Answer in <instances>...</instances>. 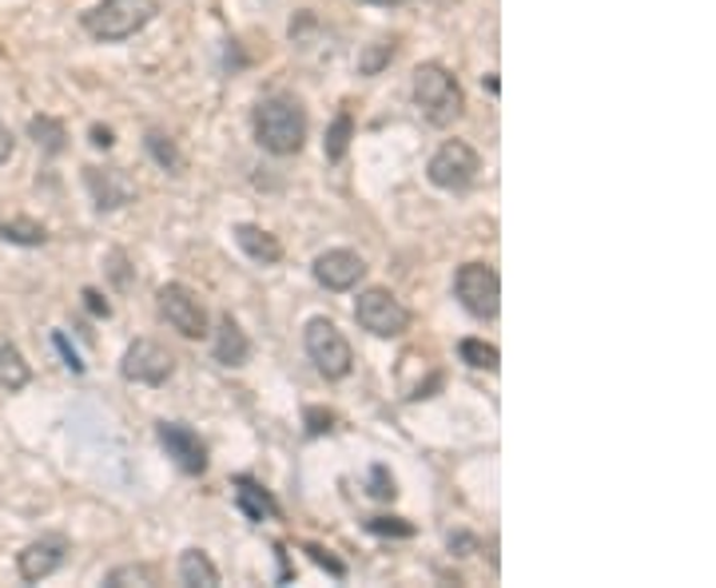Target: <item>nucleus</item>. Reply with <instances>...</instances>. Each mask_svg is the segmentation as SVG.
Wrapping results in <instances>:
<instances>
[{
	"instance_id": "nucleus-2",
	"label": "nucleus",
	"mask_w": 716,
	"mask_h": 588,
	"mask_svg": "<svg viewBox=\"0 0 716 588\" xmlns=\"http://www.w3.org/2000/svg\"><path fill=\"white\" fill-rule=\"evenodd\" d=\"M410 92H415L418 112L426 115V124L434 127H454L462 115H466V92L458 76L450 73L447 64L426 60L415 68V80H410Z\"/></svg>"
},
{
	"instance_id": "nucleus-19",
	"label": "nucleus",
	"mask_w": 716,
	"mask_h": 588,
	"mask_svg": "<svg viewBox=\"0 0 716 588\" xmlns=\"http://www.w3.org/2000/svg\"><path fill=\"white\" fill-rule=\"evenodd\" d=\"M144 152L156 159L159 171H167V176H176V179L184 176V152H179V144L164 132V127H147V132H144Z\"/></svg>"
},
{
	"instance_id": "nucleus-17",
	"label": "nucleus",
	"mask_w": 716,
	"mask_h": 588,
	"mask_svg": "<svg viewBox=\"0 0 716 588\" xmlns=\"http://www.w3.org/2000/svg\"><path fill=\"white\" fill-rule=\"evenodd\" d=\"M176 573H179V585H191V588H216L219 585V568L203 548H184V553H179Z\"/></svg>"
},
{
	"instance_id": "nucleus-34",
	"label": "nucleus",
	"mask_w": 716,
	"mask_h": 588,
	"mask_svg": "<svg viewBox=\"0 0 716 588\" xmlns=\"http://www.w3.org/2000/svg\"><path fill=\"white\" fill-rule=\"evenodd\" d=\"M12 152H16V140H12L9 124H4V120H0V164H9V159H12Z\"/></svg>"
},
{
	"instance_id": "nucleus-32",
	"label": "nucleus",
	"mask_w": 716,
	"mask_h": 588,
	"mask_svg": "<svg viewBox=\"0 0 716 588\" xmlns=\"http://www.w3.org/2000/svg\"><path fill=\"white\" fill-rule=\"evenodd\" d=\"M84 299H88V310H92L96 319H112V307H108V302L100 299V290L88 287V290H84Z\"/></svg>"
},
{
	"instance_id": "nucleus-24",
	"label": "nucleus",
	"mask_w": 716,
	"mask_h": 588,
	"mask_svg": "<svg viewBox=\"0 0 716 588\" xmlns=\"http://www.w3.org/2000/svg\"><path fill=\"white\" fill-rule=\"evenodd\" d=\"M458 358L466 362L470 370H486V374H498V366H502L498 346L486 339H462L458 342Z\"/></svg>"
},
{
	"instance_id": "nucleus-36",
	"label": "nucleus",
	"mask_w": 716,
	"mask_h": 588,
	"mask_svg": "<svg viewBox=\"0 0 716 588\" xmlns=\"http://www.w3.org/2000/svg\"><path fill=\"white\" fill-rule=\"evenodd\" d=\"M363 4H403V0H363Z\"/></svg>"
},
{
	"instance_id": "nucleus-26",
	"label": "nucleus",
	"mask_w": 716,
	"mask_h": 588,
	"mask_svg": "<svg viewBox=\"0 0 716 588\" xmlns=\"http://www.w3.org/2000/svg\"><path fill=\"white\" fill-rule=\"evenodd\" d=\"M363 525H366V533H374V537H415L418 533L406 517H366Z\"/></svg>"
},
{
	"instance_id": "nucleus-18",
	"label": "nucleus",
	"mask_w": 716,
	"mask_h": 588,
	"mask_svg": "<svg viewBox=\"0 0 716 588\" xmlns=\"http://www.w3.org/2000/svg\"><path fill=\"white\" fill-rule=\"evenodd\" d=\"M29 382H32V366L24 362L21 346L0 334V390L16 393V390H24Z\"/></svg>"
},
{
	"instance_id": "nucleus-15",
	"label": "nucleus",
	"mask_w": 716,
	"mask_h": 588,
	"mask_svg": "<svg viewBox=\"0 0 716 588\" xmlns=\"http://www.w3.org/2000/svg\"><path fill=\"white\" fill-rule=\"evenodd\" d=\"M208 334H211V354H216L219 366L239 370V366H247L251 362V339L231 314H219L216 331H208Z\"/></svg>"
},
{
	"instance_id": "nucleus-12",
	"label": "nucleus",
	"mask_w": 716,
	"mask_h": 588,
	"mask_svg": "<svg viewBox=\"0 0 716 588\" xmlns=\"http://www.w3.org/2000/svg\"><path fill=\"white\" fill-rule=\"evenodd\" d=\"M366 258L351 247H331L322 251L319 258L311 263V275L322 290H334V295H343V290H354L359 282L366 279Z\"/></svg>"
},
{
	"instance_id": "nucleus-23",
	"label": "nucleus",
	"mask_w": 716,
	"mask_h": 588,
	"mask_svg": "<svg viewBox=\"0 0 716 588\" xmlns=\"http://www.w3.org/2000/svg\"><path fill=\"white\" fill-rule=\"evenodd\" d=\"M0 238L16 243V247H44L48 243V228L36 219H0Z\"/></svg>"
},
{
	"instance_id": "nucleus-22",
	"label": "nucleus",
	"mask_w": 716,
	"mask_h": 588,
	"mask_svg": "<svg viewBox=\"0 0 716 588\" xmlns=\"http://www.w3.org/2000/svg\"><path fill=\"white\" fill-rule=\"evenodd\" d=\"M108 588H132V585H164V573L152 561H135V565H115L112 573L104 577Z\"/></svg>"
},
{
	"instance_id": "nucleus-16",
	"label": "nucleus",
	"mask_w": 716,
	"mask_h": 588,
	"mask_svg": "<svg viewBox=\"0 0 716 588\" xmlns=\"http://www.w3.org/2000/svg\"><path fill=\"white\" fill-rule=\"evenodd\" d=\"M231 235H235V247L243 251L251 263H260V267H275V263H283L279 235H271V231L260 228V223H235Z\"/></svg>"
},
{
	"instance_id": "nucleus-11",
	"label": "nucleus",
	"mask_w": 716,
	"mask_h": 588,
	"mask_svg": "<svg viewBox=\"0 0 716 588\" xmlns=\"http://www.w3.org/2000/svg\"><path fill=\"white\" fill-rule=\"evenodd\" d=\"M68 553H73V541L64 537V533H41V537L29 541V545L21 548L16 573H21L24 585H41V580H48L53 573H60Z\"/></svg>"
},
{
	"instance_id": "nucleus-14",
	"label": "nucleus",
	"mask_w": 716,
	"mask_h": 588,
	"mask_svg": "<svg viewBox=\"0 0 716 588\" xmlns=\"http://www.w3.org/2000/svg\"><path fill=\"white\" fill-rule=\"evenodd\" d=\"M231 497H235V509L247 517L251 525H263V521H279V517H283L275 493H271V489H263V481H255L251 474L231 477Z\"/></svg>"
},
{
	"instance_id": "nucleus-4",
	"label": "nucleus",
	"mask_w": 716,
	"mask_h": 588,
	"mask_svg": "<svg viewBox=\"0 0 716 588\" xmlns=\"http://www.w3.org/2000/svg\"><path fill=\"white\" fill-rule=\"evenodd\" d=\"M302 346H307V358L315 362V370L327 378V382H343L354 370V351L346 334L334 326L327 314H315L307 326H302Z\"/></svg>"
},
{
	"instance_id": "nucleus-30",
	"label": "nucleus",
	"mask_w": 716,
	"mask_h": 588,
	"mask_svg": "<svg viewBox=\"0 0 716 588\" xmlns=\"http://www.w3.org/2000/svg\"><path fill=\"white\" fill-rule=\"evenodd\" d=\"M447 545L454 557H474L477 548H482V541H477L474 533H466V529H458V533H450L447 537Z\"/></svg>"
},
{
	"instance_id": "nucleus-8",
	"label": "nucleus",
	"mask_w": 716,
	"mask_h": 588,
	"mask_svg": "<svg viewBox=\"0 0 716 588\" xmlns=\"http://www.w3.org/2000/svg\"><path fill=\"white\" fill-rule=\"evenodd\" d=\"M477 171H482V155L466 140H447L426 164V179L438 191H470L477 184Z\"/></svg>"
},
{
	"instance_id": "nucleus-28",
	"label": "nucleus",
	"mask_w": 716,
	"mask_h": 588,
	"mask_svg": "<svg viewBox=\"0 0 716 588\" xmlns=\"http://www.w3.org/2000/svg\"><path fill=\"white\" fill-rule=\"evenodd\" d=\"M302 425H307V437H322V434H334L339 418H334V410H327V406H307V410H302Z\"/></svg>"
},
{
	"instance_id": "nucleus-1",
	"label": "nucleus",
	"mask_w": 716,
	"mask_h": 588,
	"mask_svg": "<svg viewBox=\"0 0 716 588\" xmlns=\"http://www.w3.org/2000/svg\"><path fill=\"white\" fill-rule=\"evenodd\" d=\"M251 127H255V144L267 155H299L302 144H307V112L302 103L287 92L263 96L251 112Z\"/></svg>"
},
{
	"instance_id": "nucleus-25",
	"label": "nucleus",
	"mask_w": 716,
	"mask_h": 588,
	"mask_svg": "<svg viewBox=\"0 0 716 588\" xmlns=\"http://www.w3.org/2000/svg\"><path fill=\"white\" fill-rule=\"evenodd\" d=\"M395 56H398V41H395V36H390V41L366 44V52L359 56V73H363V76H378L386 64L395 60Z\"/></svg>"
},
{
	"instance_id": "nucleus-20",
	"label": "nucleus",
	"mask_w": 716,
	"mask_h": 588,
	"mask_svg": "<svg viewBox=\"0 0 716 588\" xmlns=\"http://www.w3.org/2000/svg\"><path fill=\"white\" fill-rule=\"evenodd\" d=\"M29 135H32V144L41 147L44 155H64V152H68V127H64L56 115H32Z\"/></svg>"
},
{
	"instance_id": "nucleus-3",
	"label": "nucleus",
	"mask_w": 716,
	"mask_h": 588,
	"mask_svg": "<svg viewBox=\"0 0 716 588\" xmlns=\"http://www.w3.org/2000/svg\"><path fill=\"white\" fill-rule=\"evenodd\" d=\"M159 16V0H100L80 16V29L100 44H124Z\"/></svg>"
},
{
	"instance_id": "nucleus-31",
	"label": "nucleus",
	"mask_w": 716,
	"mask_h": 588,
	"mask_svg": "<svg viewBox=\"0 0 716 588\" xmlns=\"http://www.w3.org/2000/svg\"><path fill=\"white\" fill-rule=\"evenodd\" d=\"M53 342H56V346H60L64 366H68V370H73V374H84V362L76 358V351H73V346H68V339H64V334H53Z\"/></svg>"
},
{
	"instance_id": "nucleus-29",
	"label": "nucleus",
	"mask_w": 716,
	"mask_h": 588,
	"mask_svg": "<svg viewBox=\"0 0 716 588\" xmlns=\"http://www.w3.org/2000/svg\"><path fill=\"white\" fill-rule=\"evenodd\" d=\"M302 553H307V557H311L319 568H327V573H331L334 580H343V577H346V565H343V561L331 557V553H327L322 545H311V541H307V545H302Z\"/></svg>"
},
{
	"instance_id": "nucleus-13",
	"label": "nucleus",
	"mask_w": 716,
	"mask_h": 588,
	"mask_svg": "<svg viewBox=\"0 0 716 588\" xmlns=\"http://www.w3.org/2000/svg\"><path fill=\"white\" fill-rule=\"evenodd\" d=\"M84 184L92 191L96 211H120L140 196L124 167H84Z\"/></svg>"
},
{
	"instance_id": "nucleus-10",
	"label": "nucleus",
	"mask_w": 716,
	"mask_h": 588,
	"mask_svg": "<svg viewBox=\"0 0 716 588\" xmlns=\"http://www.w3.org/2000/svg\"><path fill=\"white\" fill-rule=\"evenodd\" d=\"M156 442L164 445V454L176 462L179 474L187 477H203L208 474V442L191 430L187 422H159L156 425Z\"/></svg>"
},
{
	"instance_id": "nucleus-21",
	"label": "nucleus",
	"mask_w": 716,
	"mask_h": 588,
	"mask_svg": "<svg viewBox=\"0 0 716 588\" xmlns=\"http://www.w3.org/2000/svg\"><path fill=\"white\" fill-rule=\"evenodd\" d=\"M351 140H354V115L339 112L327 127V140H322V155H327V164H343L346 152H351Z\"/></svg>"
},
{
	"instance_id": "nucleus-35",
	"label": "nucleus",
	"mask_w": 716,
	"mask_h": 588,
	"mask_svg": "<svg viewBox=\"0 0 716 588\" xmlns=\"http://www.w3.org/2000/svg\"><path fill=\"white\" fill-rule=\"evenodd\" d=\"M115 144V132L112 127H104V124H96L92 127V147H100V152H108V147Z\"/></svg>"
},
{
	"instance_id": "nucleus-6",
	"label": "nucleus",
	"mask_w": 716,
	"mask_h": 588,
	"mask_svg": "<svg viewBox=\"0 0 716 588\" xmlns=\"http://www.w3.org/2000/svg\"><path fill=\"white\" fill-rule=\"evenodd\" d=\"M454 299L462 302L470 319L489 322L502 310V279L489 263H462L454 275Z\"/></svg>"
},
{
	"instance_id": "nucleus-9",
	"label": "nucleus",
	"mask_w": 716,
	"mask_h": 588,
	"mask_svg": "<svg viewBox=\"0 0 716 588\" xmlns=\"http://www.w3.org/2000/svg\"><path fill=\"white\" fill-rule=\"evenodd\" d=\"M120 374L135 386H164L176 374V354L156 339H135L124 351Z\"/></svg>"
},
{
	"instance_id": "nucleus-5",
	"label": "nucleus",
	"mask_w": 716,
	"mask_h": 588,
	"mask_svg": "<svg viewBox=\"0 0 716 588\" xmlns=\"http://www.w3.org/2000/svg\"><path fill=\"white\" fill-rule=\"evenodd\" d=\"M354 322L366 334H374V339H403L410 331V310L403 307V299H398L395 290L366 287L354 299Z\"/></svg>"
},
{
	"instance_id": "nucleus-27",
	"label": "nucleus",
	"mask_w": 716,
	"mask_h": 588,
	"mask_svg": "<svg viewBox=\"0 0 716 588\" xmlns=\"http://www.w3.org/2000/svg\"><path fill=\"white\" fill-rule=\"evenodd\" d=\"M366 493H371L374 501H395V497H398L395 474H390L383 462L371 465V477H366Z\"/></svg>"
},
{
	"instance_id": "nucleus-33",
	"label": "nucleus",
	"mask_w": 716,
	"mask_h": 588,
	"mask_svg": "<svg viewBox=\"0 0 716 588\" xmlns=\"http://www.w3.org/2000/svg\"><path fill=\"white\" fill-rule=\"evenodd\" d=\"M108 258H112V263H115V267H112V275H115V287L124 290L128 282H132V279H128V270H124V267H128V255H124V251H112V255H108Z\"/></svg>"
},
{
	"instance_id": "nucleus-7",
	"label": "nucleus",
	"mask_w": 716,
	"mask_h": 588,
	"mask_svg": "<svg viewBox=\"0 0 716 588\" xmlns=\"http://www.w3.org/2000/svg\"><path fill=\"white\" fill-rule=\"evenodd\" d=\"M156 307H159V319H167L172 331H179L184 339H208L211 331V319H208V307L199 299L196 290L187 287V282H164L156 290Z\"/></svg>"
}]
</instances>
